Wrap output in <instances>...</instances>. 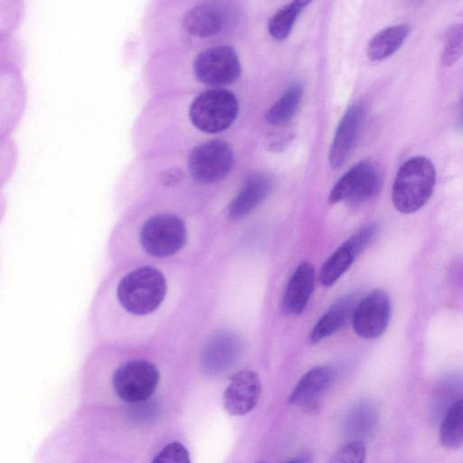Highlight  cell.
I'll return each instance as SVG.
<instances>
[{
    "label": "cell",
    "mask_w": 463,
    "mask_h": 463,
    "mask_svg": "<svg viewBox=\"0 0 463 463\" xmlns=\"http://www.w3.org/2000/svg\"><path fill=\"white\" fill-rule=\"evenodd\" d=\"M383 175L380 166L372 160H363L349 168L335 184L329 202L345 201L351 204L363 203L380 191Z\"/></svg>",
    "instance_id": "obj_9"
},
{
    "label": "cell",
    "mask_w": 463,
    "mask_h": 463,
    "mask_svg": "<svg viewBox=\"0 0 463 463\" xmlns=\"http://www.w3.org/2000/svg\"><path fill=\"white\" fill-rule=\"evenodd\" d=\"M440 443L449 449L463 445V397L448 410L439 429Z\"/></svg>",
    "instance_id": "obj_21"
},
{
    "label": "cell",
    "mask_w": 463,
    "mask_h": 463,
    "mask_svg": "<svg viewBox=\"0 0 463 463\" xmlns=\"http://www.w3.org/2000/svg\"><path fill=\"white\" fill-rule=\"evenodd\" d=\"M160 381L157 367L145 359H132L120 364L112 377L116 394L129 403L147 401Z\"/></svg>",
    "instance_id": "obj_8"
},
{
    "label": "cell",
    "mask_w": 463,
    "mask_h": 463,
    "mask_svg": "<svg viewBox=\"0 0 463 463\" xmlns=\"http://www.w3.org/2000/svg\"><path fill=\"white\" fill-rule=\"evenodd\" d=\"M165 275L153 266H140L127 272L117 286V299L123 310L136 317L155 313L167 295Z\"/></svg>",
    "instance_id": "obj_2"
},
{
    "label": "cell",
    "mask_w": 463,
    "mask_h": 463,
    "mask_svg": "<svg viewBox=\"0 0 463 463\" xmlns=\"http://www.w3.org/2000/svg\"><path fill=\"white\" fill-rule=\"evenodd\" d=\"M184 157L190 178L203 184L221 181L229 174L233 165L232 147L219 139L194 145Z\"/></svg>",
    "instance_id": "obj_7"
},
{
    "label": "cell",
    "mask_w": 463,
    "mask_h": 463,
    "mask_svg": "<svg viewBox=\"0 0 463 463\" xmlns=\"http://www.w3.org/2000/svg\"><path fill=\"white\" fill-rule=\"evenodd\" d=\"M188 68L195 82L213 89L233 83L241 71L235 50L228 45L201 49L192 56Z\"/></svg>",
    "instance_id": "obj_6"
},
{
    "label": "cell",
    "mask_w": 463,
    "mask_h": 463,
    "mask_svg": "<svg viewBox=\"0 0 463 463\" xmlns=\"http://www.w3.org/2000/svg\"><path fill=\"white\" fill-rule=\"evenodd\" d=\"M458 124L461 128H463V94L461 96L458 105Z\"/></svg>",
    "instance_id": "obj_29"
},
{
    "label": "cell",
    "mask_w": 463,
    "mask_h": 463,
    "mask_svg": "<svg viewBox=\"0 0 463 463\" xmlns=\"http://www.w3.org/2000/svg\"><path fill=\"white\" fill-rule=\"evenodd\" d=\"M239 113L236 96L222 88L208 89L194 95L184 109V121L203 134H218L229 128Z\"/></svg>",
    "instance_id": "obj_3"
},
{
    "label": "cell",
    "mask_w": 463,
    "mask_h": 463,
    "mask_svg": "<svg viewBox=\"0 0 463 463\" xmlns=\"http://www.w3.org/2000/svg\"><path fill=\"white\" fill-rule=\"evenodd\" d=\"M286 463H311V458L308 455H302L295 457Z\"/></svg>",
    "instance_id": "obj_28"
},
{
    "label": "cell",
    "mask_w": 463,
    "mask_h": 463,
    "mask_svg": "<svg viewBox=\"0 0 463 463\" xmlns=\"http://www.w3.org/2000/svg\"><path fill=\"white\" fill-rule=\"evenodd\" d=\"M410 32L411 27L405 24L379 31L368 43L367 57L371 61H382L392 56L402 45Z\"/></svg>",
    "instance_id": "obj_18"
},
{
    "label": "cell",
    "mask_w": 463,
    "mask_h": 463,
    "mask_svg": "<svg viewBox=\"0 0 463 463\" xmlns=\"http://www.w3.org/2000/svg\"><path fill=\"white\" fill-rule=\"evenodd\" d=\"M242 353L241 338L232 332H219L206 343L203 354V367L208 373L226 372L240 359Z\"/></svg>",
    "instance_id": "obj_13"
},
{
    "label": "cell",
    "mask_w": 463,
    "mask_h": 463,
    "mask_svg": "<svg viewBox=\"0 0 463 463\" xmlns=\"http://www.w3.org/2000/svg\"><path fill=\"white\" fill-rule=\"evenodd\" d=\"M463 56V23L452 24L445 35L444 48L441 53V63L446 67L452 66Z\"/></svg>",
    "instance_id": "obj_23"
},
{
    "label": "cell",
    "mask_w": 463,
    "mask_h": 463,
    "mask_svg": "<svg viewBox=\"0 0 463 463\" xmlns=\"http://www.w3.org/2000/svg\"><path fill=\"white\" fill-rule=\"evenodd\" d=\"M364 405H356L346 415L344 429L349 436H361L368 430L372 419L371 411Z\"/></svg>",
    "instance_id": "obj_24"
},
{
    "label": "cell",
    "mask_w": 463,
    "mask_h": 463,
    "mask_svg": "<svg viewBox=\"0 0 463 463\" xmlns=\"http://www.w3.org/2000/svg\"><path fill=\"white\" fill-rule=\"evenodd\" d=\"M261 393L258 373L243 370L235 373L223 393V408L232 416H242L257 405Z\"/></svg>",
    "instance_id": "obj_12"
},
{
    "label": "cell",
    "mask_w": 463,
    "mask_h": 463,
    "mask_svg": "<svg viewBox=\"0 0 463 463\" xmlns=\"http://www.w3.org/2000/svg\"><path fill=\"white\" fill-rule=\"evenodd\" d=\"M366 449L361 439H352L338 449L328 463H364Z\"/></svg>",
    "instance_id": "obj_25"
},
{
    "label": "cell",
    "mask_w": 463,
    "mask_h": 463,
    "mask_svg": "<svg viewBox=\"0 0 463 463\" xmlns=\"http://www.w3.org/2000/svg\"><path fill=\"white\" fill-rule=\"evenodd\" d=\"M315 285V270L308 261L301 262L291 275L282 299L288 315H298L305 309Z\"/></svg>",
    "instance_id": "obj_15"
},
{
    "label": "cell",
    "mask_w": 463,
    "mask_h": 463,
    "mask_svg": "<svg viewBox=\"0 0 463 463\" xmlns=\"http://www.w3.org/2000/svg\"><path fill=\"white\" fill-rule=\"evenodd\" d=\"M187 228L184 221L170 211L156 212L142 223L139 242L151 257L175 255L186 244Z\"/></svg>",
    "instance_id": "obj_5"
},
{
    "label": "cell",
    "mask_w": 463,
    "mask_h": 463,
    "mask_svg": "<svg viewBox=\"0 0 463 463\" xmlns=\"http://www.w3.org/2000/svg\"><path fill=\"white\" fill-rule=\"evenodd\" d=\"M335 379L332 367L319 365L307 371L297 383L289 397L292 406L307 407L329 388Z\"/></svg>",
    "instance_id": "obj_16"
},
{
    "label": "cell",
    "mask_w": 463,
    "mask_h": 463,
    "mask_svg": "<svg viewBox=\"0 0 463 463\" xmlns=\"http://www.w3.org/2000/svg\"><path fill=\"white\" fill-rule=\"evenodd\" d=\"M258 463H264V462H258Z\"/></svg>",
    "instance_id": "obj_30"
},
{
    "label": "cell",
    "mask_w": 463,
    "mask_h": 463,
    "mask_svg": "<svg viewBox=\"0 0 463 463\" xmlns=\"http://www.w3.org/2000/svg\"><path fill=\"white\" fill-rule=\"evenodd\" d=\"M366 109L363 102L351 105L336 128L328 154L330 165L336 169L347 160L361 134Z\"/></svg>",
    "instance_id": "obj_11"
},
{
    "label": "cell",
    "mask_w": 463,
    "mask_h": 463,
    "mask_svg": "<svg viewBox=\"0 0 463 463\" xmlns=\"http://www.w3.org/2000/svg\"><path fill=\"white\" fill-rule=\"evenodd\" d=\"M435 183L436 168L429 158H409L399 168L392 184L393 206L402 213L417 212L430 198Z\"/></svg>",
    "instance_id": "obj_4"
},
{
    "label": "cell",
    "mask_w": 463,
    "mask_h": 463,
    "mask_svg": "<svg viewBox=\"0 0 463 463\" xmlns=\"http://www.w3.org/2000/svg\"><path fill=\"white\" fill-rule=\"evenodd\" d=\"M378 232L379 227L377 224H366L353 234L345 243L358 255L374 240Z\"/></svg>",
    "instance_id": "obj_27"
},
{
    "label": "cell",
    "mask_w": 463,
    "mask_h": 463,
    "mask_svg": "<svg viewBox=\"0 0 463 463\" xmlns=\"http://www.w3.org/2000/svg\"><path fill=\"white\" fill-rule=\"evenodd\" d=\"M152 463H190V456L182 443L174 441L165 445Z\"/></svg>",
    "instance_id": "obj_26"
},
{
    "label": "cell",
    "mask_w": 463,
    "mask_h": 463,
    "mask_svg": "<svg viewBox=\"0 0 463 463\" xmlns=\"http://www.w3.org/2000/svg\"><path fill=\"white\" fill-rule=\"evenodd\" d=\"M233 12L224 2L151 1L141 22L147 56L179 50L195 41L213 39L232 24Z\"/></svg>",
    "instance_id": "obj_1"
},
{
    "label": "cell",
    "mask_w": 463,
    "mask_h": 463,
    "mask_svg": "<svg viewBox=\"0 0 463 463\" xmlns=\"http://www.w3.org/2000/svg\"><path fill=\"white\" fill-rule=\"evenodd\" d=\"M303 91L299 81L292 82L266 112L268 123L275 127L288 124L298 110Z\"/></svg>",
    "instance_id": "obj_19"
},
{
    "label": "cell",
    "mask_w": 463,
    "mask_h": 463,
    "mask_svg": "<svg viewBox=\"0 0 463 463\" xmlns=\"http://www.w3.org/2000/svg\"><path fill=\"white\" fill-rule=\"evenodd\" d=\"M391 317L389 296L382 289H375L357 303L352 323L357 335L374 339L383 334Z\"/></svg>",
    "instance_id": "obj_10"
},
{
    "label": "cell",
    "mask_w": 463,
    "mask_h": 463,
    "mask_svg": "<svg viewBox=\"0 0 463 463\" xmlns=\"http://www.w3.org/2000/svg\"><path fill=\"white\" fill-rule=\"evenodd\" d=\"M271 190V180L264 173H254L247 177L241 189L228 206V214L239 220L259 206Z\"/></svg>",
    "instance_id": "obj_14"
},
{
    "label": "cell",
    "mask_w": 463,
    "mask_h": 463,
    "mask_svg": "<svg viewBox=\"0 0 463 463\" xmlns=\"http://www.w3.org/2000/svg\"><path fill=\"white\" fill-rule=\"evenodd\" d=\"M310 1H292L279 9L269 19L268 30L276 41H284L290 34L296 20Z\"/></svg>",
    "instance_id": "obj_20"
},
{
    "label": "cell",
    "mask_w": 463,
    "mask_h": 463,
    "mask_svg": "<svg viewBox=\"0 0 463 463\" xmlns=\"http://www.w3.org/2000/svg\"><path fill=\"white\" fill-rule=\"evenodd\" d=\"M357 255L345 242L325 261L319 271V281L332 286L352 265Z\"/></svg>",
    "instance_id": "obj_22"
},
{
    "label": "cell",
    "mask_w": 463,
    "mask_h": 463,
    "mask_svg": "<svg viewBox=\"0 0 463 463\" xmlns=\"http://www.w3.org/2000/svg\"><path fill=\"white\" fill-rule=\"evenodd\" d=\"M356 305L353 296L337 300L314 326L311 342L318 343L341 329L353 317Z\"/></svg>",
    "instance_id": "obj_17"
}]
</instances>
